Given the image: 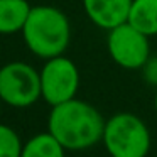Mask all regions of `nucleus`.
I'll use <instances>...</instances> for the list:
<instances>
[{"label": "nucleus", "instance_id": "obj_1", "mask_svg": "<svg viewBox=\"0 0 157 157\" xmlns=\"http://www.w3.org/2000/svg\"><path fill=\"white\" fill-rule=\"evenodd\" d=\"M106 120L93 105L83 100H68L52 106L49 133L68 150H85L103 139Z\"/></svg>", "mask_w": 157, "mask_h": 157}, {"label": "nucleus", "instance_id": "obj_2", "mask_svg": "<svg viewBox=\"0 0 157 157\" xmlns=\"http://www.w3.org/2000/svg\"><path fill=\"white\" fill-rule=\"evenodd\" d=\"M24 41L29 51L42 59L63 56L71 41V24L64 12L52 5L31 9L24 29Z\"/></svg>", "mask_w": 157, "mask_h": 157}, {"label": "nucleus", "instance_id": "obj_3", "mask_svg": "<svg viewBox=\"0 0 157 157\" xmlns=\"http://www.w3.org/2000/svg\"><path fill=\"white\" fill-rule=\"evenodd\" d=\"M101 142L112 157H147L152 137L140 117L120 112L105 122Z\"/></svg>", "mask_w": 157, "mask_h": 157}, {"label": "nucleus", "instance_id": "obj_4", "mask_svg": "<svg viewBox=\"0 0 157 157\" xmlns=\"http://www.w3.org/2000/svg\"><path fill=\"white\" fill-rule=\"evenodd\" d=\"M106 49L115 64L130 71L142 69L150 58L149 36L130 22L110 29L106 36Z\"/></svg>", "mask_w": 157, "mask_h": 157}, {"label": "nucleus", "instance_id": "obj_5", "mask_svg": "<svg viewBox=\"0 0 157 157\" xmlns=\"http://www.w3.org/2000/svg\"><path fill=\"white\" fill-rule=\"evenodd\" d=\"M41 96V75L31 64L14 61L0 68V98L5 103L25 108Z\"/></svg>", "mask_w": 157, "mask_h": 157}, {"label": "nucleus", "instance_id": "obj_6", "mask_svg": "<svg viewBox=\"0 0 157 157\" xmlns=\"http://www.w3.org/2000/svg\"><path fill=\"white\" fill-rule=\"evenodd\" d=\"M41 93L51 106L76 98L79 88V71L66 56H56L46 61L41 69Z\"/></svg>", "mask_w": 157, "mask_h": 157}, {"label": "nucleus", "instance_id": "obj_7", "mask_svg": "<svg viewBox=\"0 0 157 157\" xmlns=\"http://www.w3.org/2000/svg\"><path fill=\"white\" fill-rule=\"evenodd\" d=\"M130 7L132 0H83V9L88 19L105 31L128 22Z\"/></svg>", "mask_w": 157, "mask_h": 157}, {"label": "nucleus", "instance_id": "obj_8", "mask_svg": "<svg viewBox=\"0 0 157 157\" xmlns=\"http://www.w3.org/2000/svg\"><path fill=\"white\" fill-rule=\"evenodd\" d=\"M31 9L27 0H0V34L21 32Z\"/></svg>", "mask_w": 157, "mask_h": 157}, {"label": "nucleus", "instance_id": "obj_9", "mask_svg": "<svg viewBox=\"0 0 157 157\" xmlns=\"http://www.w3.org/2000/svg\"><path fill=\"white\" fill-rule=\"evenodd\" d=\"M128 22L149 37L157 36V0H132Z\"/></svg>", "mask_w": 157, "mask_h": 157}, {"label": "nucleus", "instance_id": "obj_10", "mask_svg": "<svg viewBox=\"0 0 157 157\" xmlns=\"http://www.w3.org/2000/svg\"><path fill=\"white\" fill-rule=\"evenodd\" d=\"M64 147L51 133H39L22 147L21 157H64Z\"/></svg>", "mask_w": 157, "mask_h": 157}, {"label": "nucleus", "instance_id": "obj_11", "mask_svg": "<svg viewBox=\"0 0 157 157\" xmlns=\"http://www.w3.org/2000/svg\"><path fill=\"white\" fill-rule=\"evenodd\" d=\"M22 145L17 133L7 125H0V157H21Z\"/></svg>", "mask_w": 157, "mask_h": 157}, {"label": "nucleus", "instance_id": "obj_12", "mask_svg": "<svg viewBox=\"0 0 157 157\" xmlns=\"http://www.w3.org/2000/svg\"><path fill=\"white\" fill-rule=\"evenodd\" d=\"M142 76L149 85L157 88V54H150L147 63L142 66Z\"/></svg>", "mask_w": 157, "mask_h": 157}, {"label": "nucleus", "instance_id": "obj_13", "mask_svg": "<svg viewBox=\"0 0 157 157\" xmlns=\"http://www.w3.org/2000/svg\"><path fill=\"white\" fill-rule=\"evenodd\" d=\"M154 108H155V113H157V88H155V96H154Z\"/></svg>", "mask_w": 157, "mask_h": 157}]
</instances>
